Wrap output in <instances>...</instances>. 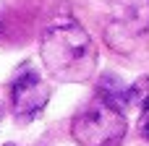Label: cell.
<instances>
[{"instance_id":"cell-4","label":"cell","mask_w":149,"mask_h":146,"mask_svg":"<svg viewBox=\"0 0 149 146\" xmlns=\"http://www.w3.org/2000/svg\"><path fill=\"white\" fill-rule=\"evenodd\" d=\"M113 13L126 31L141 34L149 29V0H113Z\"/></svg>"},{"instance_id":"cell-3","label":"cell","mask_w":149,"mask_h":146,"mask_svg":"<svg viewBox=\"0 0 149 146\" xmlns=\"http://www.w3.org/2000/svg\"><path fill=\"white\" fill-rule=\"evenodd\" d=\"M47 99H50V91L37 71L21 68L10 81V107L18 123H31L45 110Z\"/></svg>"},{"instance_id":"cell-6","label":"cell","mask_w":149,"mask_h":146,"mask_svg":"<svg viewBox=\"0 0 149 146\" xmlns=\"http://www.w3.org/2000/svg\"><path fill=\"white\" fill-rule=\"evenodd\" d=\"M128 104H136V107H149V76L139 78L136 84L128 86Z\"/></svg>"},{"instance_id":"cell-5","label":"cell","mask_w":149,"mask_h":146,"mask_svg":"<svg viewBox=\"0 0 149 146\" xmlns=\"http://www.w3.org/2000/svg\"><path fill=\"white\" fill-rule=\"evenodd\" d=\"M97 99L105 102L107 107L123 112V107H128V86L115 73H105L97 84Z\"/></svg>"},{"instance_id":"cell-8","label":"cell","mask_w":149,"mask_h":146,"mask_svg":"<svg viewBox=\"0 0 149 146\" xmlns=\"http://www.w3.org/2000/svg\"><path fill=\"white\" fill-rule=\"evenodd\" d=\"M0 118H3V104H0Z\"/></svg>"},{"instance_id":"cell-2","label":"cell","mask_w":149,"mask_h":146,"mask_svg":"<svg viewBox=\"0 0 149 146\" xmlns=\"http://www.w3.org/2000/svg\"><path fill=\"white\" fill-rule=\"evenodd\" d=\"M126 131H128V123L123 112L107 107L100 99L79 110L71 123V136L81 146H118L126 138Z\"/></svg>"},{"instance_id":"cell-7","label":"cell","mask_w":149,"mask_h":146,"mask_svg":"<svg viewBox=\"0 0 149 146\" xmlns=\"http://www.w3.org/2000/svg\"><path fill=\"white\" fill-rule=\"evenodd\" d=\"M139 133L149 141V107L141 110V118H139Z\"/></svg>"},{"instance_id":"cell-9","label":"cell","mask_w":149,"mask_h":146,"mask_svg":"<svg viewBox=\"0 0 149 146\" xmlns=\"http://www.w3.org/2000/svg\"><path fill=\"white\" fill-rule=\"evenodd\" d=\"M5 146H16V144H5Z\"/></svg>"},{"instance_id":"cell-1","label":"cell","mask_w":149,"mask_h":146,"mask_svg":"<svg viewBox=\"0 0 149 146\" xmlns=\"http://www.w3.org/2000/svg\"><path fill=\"white\" fill-rule=\"evenodd\" d=\"M42 60L58 81H86L97 68V50L86 29L73 18L52 21L42 34Z\"/></svg>"}]
</instances>
